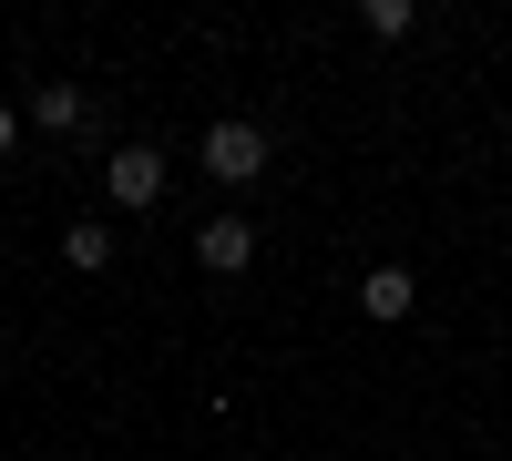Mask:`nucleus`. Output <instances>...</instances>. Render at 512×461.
I'll return each mask as SVG.
<instances>
[{
    "label": "nucleus",
    "instance_id": "f257e3e1",
    "mask_svg": "<svg viewBox=\"0 0 512 461\" xmlns=\"http://www.w3.org/2000/svg\"><path fill=\"white\" fill-rule=\"evenodd\" d=\"M195 164H205V175H216V185H256V175H267V123H216V134H205L195 144Z\"/></svg>",
    "mask_w": 512,
    "mask_h": 461
},
{
    "label": "nucleus",
    "instance_id": "423d86ee",
    "mask_svg": "<svg viewBox=\"0 0 512 461\" xmlns=\"http://www.w3.org/2000/svg\"><path fill=\"white\" fill-rule=\"evenodd\" d=\"M62 267H72V277H103V267H113V226H103V216L62 226Z\"/></svg>",
    "mask_w": 512,
    "mask_h": 461
},
{
    "label": "nucleus",
    "instance_id": "7ed1b4c3",
    "mask_svg": "<svg viewBox=\"0 0 512 461\" xmlns=\"http://www.w3.org/2000/svg\"><path fill=\"white\" fill-rule=\"evenodd\" d=\"M256 246H267V236H256L236 205H226V216H205V226H195V267H205V277H246V267H256Z\"/></svg>",
    "mask_w": 512,
    "mask_h": 461
},
{
    "label": "nucleus",
    "instance_id": "6e6552de",
    "mask_svg": "<svg viewBox=\"0 0 512 461\" xmlns=\"http://www.w3.org/2000/svg\"><path fill=\"white\" fill-rule=\"evenodd\" d=\"M11 144H21V113H11V103H0V154H11Z\"/></svg>",
    "mask_w": 512,
    "mask_h": 461
},
{
    "label": "nucleus",
    "instance_id": "0eeeda50",
    "mask_svg": "<svg viewBox=\"0 0 512 461\" xmlns=\"http://www.w3.org/2000/svg\"><path fill=\"white\" fill-rule=\"evenodd\" d=\"M359 21H369V31H379V41H400V31H410V21H420V11H410V0H369V11H359Z\"/></svg>",
    "mask_w": 512,
    "mask_h": 461
},
{
    "label": "nucleus",
    "instance_id": "39448f33",
    "mask_svg": "<svg viewBox=\"0 0 512 461\" xmlns=\"http://www.w3.org/2000/svg\"><path fill=\"white\" fill-rule=\"evenodd\" d=\"M410 298H420V287H410V267H369V277H359V308H369L379 328H390V318H410Z\"/></svg>",
    "mask_w": 512,
    "mask_h": 461
},
{
    "label": "nucleus",
    "instance_id": "20e7f679",
    "mask_svg": "<svg viewBox=\"0 0 512 461\" xmlns=\"http://www.w3.org/2000/svg\"><path fill=\"white\" fill-rule=\"evenodd\" d=\"M31 123H41V134H82V123H93V93H82V82H41Z\"/></svg>",
    "mask_w": 512,
    "mask_h": 461
},
{
    "label": "nucleus",
    "instance_id": "f03ea898",
    "mask_svg": "<svg viewBox=\"0 0 512 461\" xmlns=\"http://www.w3.org/2000/svg\"><path fill=\"white\" fill-rule=\"evenodd\" d=\"M103 195L123 205V216L164 205V154H154V144H113V154H103Z\"/></svg>",
    "mask_w": 512,
    "mask_h": 461
}]
</instances>
